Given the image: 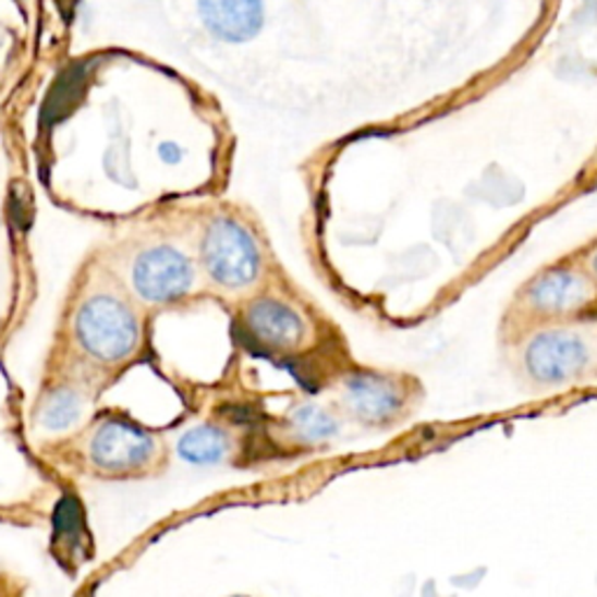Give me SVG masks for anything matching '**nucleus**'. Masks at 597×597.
Returning a JSON list of instances; mask_svg holds the SVG:
<instances>
[{"label": "nucleus", "instance_id": "20e7f679", "mask_svg": "<svg viewBox=\"0 0 597 597\" xmlns=\"http://www.w3.org/2000/svg\"><path fill=\"white\" fill-rule=\"evenodd\" d=\"M131 278L143 298L153 304H166L190 292L194 269L192 261L175 247L159 245L138 255Z\"/></svg>", "mask_w": 597, "mask_h": 597}, {"label": "nucleus", "instance_id": "9d476101", "mask_svg": "<svg viewBox=\"0 0 597 597\" xmlns=\"http://www.w3.org/2000/svg\"><path fill=\"white\" fill-rule=\"evenodd\" d=\"M229 451V443L222 429L218 427H194L180 439L178 453L190 464H218L224 460Z\"/></svg>", "mask_w": 597, "mask_h": 597}, {"label": "nucleus", "instance_id": "ddd939ff", "mask_svg": "<svg viewBox=\"0 0 597 597\" xmlns=\"http://www.w3.org/2000/svg\"><path fill=\"white\" fill-rule=\"evenodd\" d=\"M159 155H161L163 161L178 163L180 157H182V149L175 143H163V145H159Z\"/></svg>", "mask_w": 597, "mask_h": 597}, {"label": "nucleus", "instance_id": "f03ea898", "mask_svg": "<svg viewBox=\"0 0 597 597\" xmlns=\"http://www.w3.org/2000/svg\"><path fill=\"white\" fill-rule=\"evenodd\" d=\"M75 334L85 351L106 364L126 360L138 348L141 329L136 315L120 298L98 294L80 308Z\"/></svg>", "mask_w": 597, "mask_h": 597}, {"label": "nucleus", "instance_id": "1a4fd4ad", "mask_svg": "<svg viewBox=\"0 0 597 597\" xmlns=\"http://www.w3.org/2000/svg\"><path fill=\"white\" fill-rule=\"evenodd\" d=\"M529 296H533L535 306L560 313V310H574L578 306H584L590 298V290L584 283V278H578L576 273L556 271L539 278Z\"/></svg>", "mask_w": 597, "mask_h": 597}, {"label": "nucleus", "instance_id": "0eeeda50", "mask_svg": "<svg viewBox=\"0 0 597 597\" xmlns=\"http://www.w3.org/2000/svg\"><path fill=\"white\" fill-rule=\"evenodd\" d=\"M247 327L253 334L276 348H292L306 334V325L298 315L273 298H261L247 310Z\"/></svg>", "mask_w": 597, "mask_h": 597}, {"label": "nucleus", "instance_id": "39448f33", "mask_svg": "<svg viewBox=\"0 0 597 597\" xmlns=\"http://www.w3.org/2000/svg\"><path fill=\"white\" fill-rule=\"evenodd\" d=\"M527 369L544 383H560L584 369L586 348L565 331H546L527 348Z\"/></svg>", "mask_w": 597, "mask_h": 597}, {"label": "nucleus", "instance_id": "f257e3e1", "mask_svg": "<svg viewBox=\"0 0 597 597\" xmlns=\"http://www.w3.org/2000/svg\"><path fill=\"white\" fill-rule=\"evenodd\" d=\"M77 455L98 478L131 480L153 476L161 470L163 443L134 421L108 416L77 441Z\"/></svg>", "mask_w": 597, "mask_h": 597}, {"label": "nucleus", "instance_id": "7ed1b4c3", "mask_svg": "<svg viewBox=\"0 0 597 597\" xmlns=\"http://www.w3.org/2000/svg\"><path fill=\"white\" fill-rule=\"evenodd\" d=\"M208 276L224 288L251 285L259 273V253L253 236L234 220H215L202 245Z\"/></svg>", "mask_w": 597, "mask_h": 597}, {"label": "nucleus", "instance_id": "9b49d317", "mask_svg": "<svg viewBox=\"0 0 597 597\" xmlns=\"http://www.w3.org/2000/svg\"><path fill=\"white\" fill-rule=\"evenodd\" d=\"M85 402H82V394L71 388H59L52 394H47V400L40 409V425L47 432H65L71 429L80 416Z\"/></svg>", "mask_w": 597, "mask_h": 597}, {"label": "nucleus", "instance_id": "423d86ee", "mask_svg": "<svg viewBox=\"0 0 597 597\" xmlns=\"http://www.w3.org/2000/svg\"><path fill=\"white\" fill-rule=\"evenodd\" d=\"M202 22L224 42L253 40L264 24L261 0H198Z\"/></svg>", "mask_w": 597, "mask_h": 597}, {"label": "nucleus", "instance_id": "4468645a", "mask_svg": "<svg viewBox=\"0 0 597 597\" xmlns=\"http://www.w3.org/2000/svg\"><path fill=\"white\" fill-rule=\"evenodd\" d=\"M593 269H595V273H597V257H595V261H593Z\"/></svg>", "mask_w": 597, "mask_h": 597}, {"label": "nucleus", "instance_id": "6e6552de", "mask_svg": "<svg viewBox=\"0 0 597 597\" xmlns=\"http://www.w3.org/2000/svg\"><path fill=\"white\" fill-rule=\"evenodd\" d=\"M348 404L353 406L357 416L367 421H383L400 409V390L390 380L378 376H355L345 386Z\"/></svg>", "mask_w": 597, "mask_h": 597}, {"label": "nucleus", "instance_id": "f8f14e48", "mask_svg": "<svg viewBox=\"0 0 597 597\" xmlns=\"http://www.w3.org/2000/svg\"><path fill=\"white\" fill-rule=\"evenodd\" d=\"M294 423L298 432H302L306 439H325L327 435L334 432V421H331L320 409H313V406L298 411Z\"/></svg>", "mask_w": 597, "mask_h": 597}]
</instances>
